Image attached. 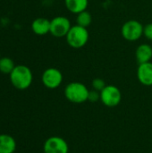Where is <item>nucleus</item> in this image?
<instances>
[{
    "label": "nucleus",
    "instance_id": "9",
    "mask_svg": "<svg viewBox=\"0 0 152 153\" xmlns=\"http://www.w3.org/2000/svg\"><path fill=\"white\" fill-rule=\"evenodd\" d=\"M137 78L144 86H152V63L139 64L137 68Z\"/></svg>",
    "mask_w": 152,
    "mask_h": 153
},
{
    "label": "nucleus",
    "instance_id": "3",
    "mask_svg": "<svg viewBox=\"0 0 152 153\" xmlns=\"http://www.w3.org/2000/svg\"><path fill=\"white\" fill-rule=\"evenodd\" d=\"M90 34L87 28L82 27L78 24L71 27L65 39L68 45L73 48H82L89 41Z\"/></svg>",
    "mask_w": 152,
    "mask_h": 153
},
{
    "label": "nucleus",
    "instance_id": "12",
    "mask_svg": "<svg viewBox=\"0 0 152 153\" xmlns=\"http://www.w3.org/2000/svg\"><path fill=\"white\" fill-rule=\"evenodd\" d=\"M16 151L15 139L5 134H0V153H14Z\"/></svg>",
    "mask_w": 152,
    "mask_h": 153
},
{
    "label": "nucleus",
    "instance_id": "1",
    "mask_svg": "<svg viewBox=\"0 0 152 153\" xmlns=\"http://www.w3.org/2000/svg\"><path fill=\"white\" fill-rule=\"evenodd\" d=\"M9 76L12 85L20 91L27 90L33 82V74L30 68L25 65H15Z\"/></svg>",
    "mask_w": 152,
    "mask_h": 153
},
{
    "label": "nucleus",
    "instance_id": "15",
    "mask_svg": "<svg viewBox=\"0 0 152 153\" xmlns=\"http://www.w3.org/2000/svg\"><path fill=\"white\" fill-rule=\"evenodd\" d=\"M15 67L14 62L8 56L0 58V72L4 74H10Z\"/></svg>",
    "mask_w": 152,
    "mask_h": 153
},
{
    "label": "nucleus",
    "instance_id": "18",
    "mask_svg": "<svg viewBox=\"0 0 152 153\" xmlns=\"http://www.w3.org/2000/svg\"><path fill=\"white\" fill-rule=\"evenodd\" d=\"M143 36L149 39V40H151L152 41V22L151 23H148L144 26V29H143Z\"/></svg>",
    "mask_w": 152,
    "mask_h": 153
},
{
    "label": "nucleus",
    "instance_id": "7",
    "mask_svg": "<svg viewBox=\"0 0 152 153\" xmlns=\"http://www.w3.org/2000/svg\"><path fill=\"white\" fill-rule=\"evenodd\" d=\"M43 85L50 90L58 88L63 82V74L61 71L55 67H49L46 69L41 76Z\"/></svg>",
    "mask_w": 152,
    "mask_h": 153
},
{
    "label": "nucleus",
    "instance_id": "5",
    "mask_svg": "<svg viewBox=\"0 0 152 153\" xmlns=\"http://www.w3.org/2000/svg\"><path fill=\"white\" fill-rule=\"evenodd\" d=\"M100 100L106 107L115 108L122 100V92L115 85H107L100 91Z\"/></svg>",
    "mask_w": 152,
    "mask_h": 153
},
{
    "label": "nucleus",
    "instance_id": "19",
    "mask_svg": "<svg viewBox=\"0 0 152 153\" xmlns=\"http://www.w3.org/2000/svg\"><path fill=\"white\" fill-rule=\"evenodd\" d=\"M0 58H1V54H0Z\"/></svg>",
    "mask_w": 152,
    "mask_h": 153
},
{
    "label": "nucleus",
    "instance_id": "4",
    "mask_svg": "<svg viewBox=\"0 0 152 153\" xmlns=\"http://www.w3.org/2000/svg\"><path fill=\"white\" fill-rule=\"evenodd\" d=\"M144 26L137 20L125 22L121 28V34L125 40L136 41L143 36Z\"/></svg>",
    "mask_w": 152,
    "mask_h": 153
},
{
    "label": "nucleus",
    "instance_id": "14",
    "mask_svg": "<svg viewBox=\"0 0 152 153\" xmlns=\"http://www.w3.org/2000/svg\"><path fill=\"white\" fill-rule=\"evenodd\" d=\"M91 22H92V16L90 13L88 12L87 10L79 13L76 16V24L82 27L88 28L90 25Z\"/></svg>",
    "mask_w": 152,
    "mask_h": 153
},
{
    "label": "nucleus",
    "instance_id": "11",
    "mask_svg": "<svg viewBox=\"0 0 152 153\" xmlns=\"http://www.w3.org/2000/svg\"><path fill=\"white\" fill-rule=\"evenodd\" d=\"M135 57L139 64L151 62L152 59V47L149 44L140 45L135 51Z\"/></svg>",
    "mask_w": 152,
    "mask_h": 153
},
{
    "label": "nucleus",
    "instance_id": "2",
    "mask_svg": "<svg viewBox=\"0 0 152 153\" xmlns=\"http://www.w3.org/2000/svg\"><path fill=\"white\" fill-rule=\"evenodd\" d=\"M90 90L87 86L80 82L68 83L65 89V97L67 100L74 104H82L88 101Z\"/></svg>",
    "mask_w": 152,
    "mask_h": 153
},
{
    "label": "nucleus",
    "instance_id": "13",
    "mask_svg": "<svg viewBox=\"0 0 152 153\" xmlns=\"http://www.w3.org/2000/svg\"><path fill=\"white\" fill-rule=\"evenodd\" d=\"M65 4L68 11L78 14L87 9L89 0H65Z\"/></svg>",
    "mask_w": 152,
    "mask_h": 153
},
{
    "label": "nucleus",
    "instance_id": "17",
    "mask_svg": "<svg viewBox=\"0 0 152 153\" xmlns=\"http://www.w3.org/2000/svg\"><path fill=\"white\" fill-rule=\"evenodd\" d=\"M100 100V92L96 91V90H91L89 91V96H88V101L90 102H97Z\"/></svg>",
    "mask_w": 152,
    "mask_h": 153
},
{
    "label": "nucleus",
    "instance_id": "6",
    "mask_svg": "<svg viewBox=\"0 0 152 153\" xmlns=\"http://www.w3.org/2000/svg\"><path fill=\"white\" fill-rule=\"evenodd\" d=\"M72 27L70 20L65 16H56L50 21V34L55 38L66 37Z\"/></svg>",
    "mask_w": 152,
    "mask_h": 153
},
{
    "label": "nucleus",
    "instance_id": "10",
    "mask_svg": "<svg viewBox=\"0 0 152 153\" xmlns=\"http://www.w3.org/2000/svg\"><path fill=\"white\" fill-rule=\"evenodd\" d=\"M33 33L39 36H44L50 32V21L47 18L39 17L31 22Z\"/></svg>",
    "mask_w": 152,
    "mask_h": 153
},
{
    "label": "nucleus",
    "instance_id": "16",
    "mask_svg": "<svg viewBox=\"0 0 152 153\" xmlns=\"http://www.w3.org/2000/svg\"><path fill=\"white\" fill-rule=\"evenodd\" d=\"M91 86H92L93 90H96V91L100 92L107 86V84H106V82H105V81L103 79H101V78H95L91 82Z\"/></svg>",
    "mask_w": 152,
    "mask_h": 153
},
{
    "label": "nucleus",
    "instance_id": "8",
    "mask_svg": "<svg viewBox=\"0 0 152 153\" xmlns=\"http://www.w3.org/2000/svg\"><path fill=\"white\" fill-rule=\"evenodd\" d=\"M43 151L44 153H68L69 146L64 138L51 136L45 141Z\"/></svg>",
    "mask_w": 152,
    "mask_h": 153
}]
</instances>
